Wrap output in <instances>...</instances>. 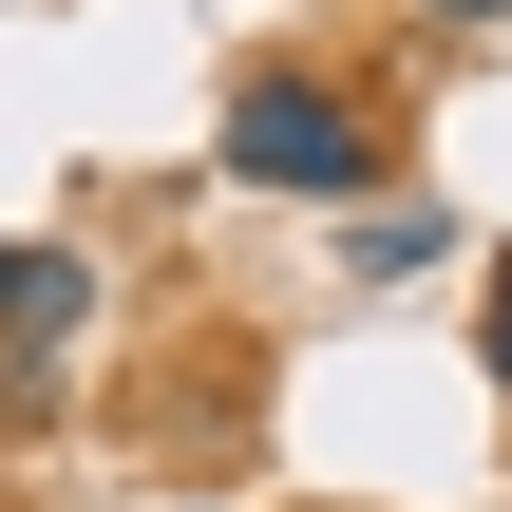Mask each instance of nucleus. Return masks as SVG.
Returning a JSON list of instances; mask_svg holds the SVG:
<instances>
[{
    "mask_svg": "<svg viewBox=\"0 0 512 512\" xmlns=\"http://www.w3.org/2000/svg\"><path fill=\"white\" fill-rule=\"evenodd\" d=\"M209 171L266 190V209H361V190H399V114L342 57H247L228 114H209Z\"/></svg>",
    "mask_w": 512,
    "mask_h": 512,
    "instance_id": "f257e3e1",
    "label": "nucleus"
},
{
    "mask_svg": "<svg viewBox=\"0 0 512 512\" xmlns=\"http://www.w3.org/2000/svg\"><path fill=\"white\" fill-rule=\"evenodd\" d=\"M76 342H95V247H19V285H0V418H38Z\"/></svg>",
    "mask_w": 512,
    "mask_h": 512,
    "instance_id": "f03ea898",
    "label": "nucleus"
},
{
    "mask_svg": "<svg viewBox=\"0 0 512 512\" xmlns=\"http://www.w3.org/2000/svg\"><path fill=\"white\" fill-rule=\"evenodd\" d=\"M437 247H456V209H437V190H361V209H342V266H361V285H418Z\"/></svg>",
    "mask_w": 512,
    "mask_h": 512,
    "instance_id": "7ed1b4c3",
    "label": "nucleus"
},
{
    "mask_svg": "<svg viewBox=\"0 0 512 512\" xmlns=\"http://www.w3.org/2000/svg\"><path fill=\"white\" fill-rule=\"evenodd\" d=\"M475 361H494V399H512V266H494V304H475Z\"/></svg>",
    "mask_w": 512,
    "mask_h": 512,
    "instance_id": "20e7f679",
    "label": "nucleus"
},
{
    "mask_svg": "<svg viewBox=\"0 0 512 512\" xmlns=\"http://www.w3.org/2000/svg\"><path fill=\"white\" fill-rule=\"evenodd\" d=\"M418 19H437V38H512V0H418Z\"/></svg>",
    "mask_w": 512,
    "mask_h": 512,
    "instance_id": "39448f33",
    "label": "nucleus"
},
{
    "mask_svg": "<svg viewBox=\"0 0 512 512\" xmlns=\"http://www.w3.org/2000/svg\"><path fill=\"white\" fill-rule=\"evenodd\" d=\"M0 285H19V247H0Z\"/></svg>",
    "mask_w": 512,
    "mask_h": 512,
    "instance_id": "423d86ee",
    "label": "nucleus"
},
{
    "mask_svg": "<svg viewBox=\"0 0 512 512\" xmlns=\"http://www.w3.org/2000/svg\"><path fill=\"white\" fill-rule=\"evenodd\" d=\"M190 512H228V494H190Z\"/></svg>",
    "mask_w": 512,
    "mask_h": 512,
    "instance_id": "0eeeda50",
    "label": "nucleus"
}]
</instances>
